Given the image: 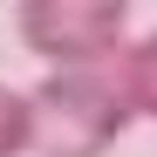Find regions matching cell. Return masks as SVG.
<instances>
[{"instance_id":"4","label":"cell","mask_w":157,"mask_h":157,"mask_svg":"<svg viewBox=\"0 0 157 157\" xmlns=\"http://www.w3.org/2000/svg\"><path fill=\"white\" fill-rule=\"evenodd\" d=\"M0 157H34V96L0 82Z\"/></svg>"},{"instance_id":"1","label":"cell","mask_w":157,"mask_h":157,"mask_svg":"<svg viewBox=\"0 0 157 157\" xmlns=\"http://www.w3.org/2000/svg\"><path fill=\"white\" fill-rule=\"evenodd\" d=\"M34 96V157H109L123 130L137 123L123 96V75L109 68H48Z\"/></svg>"},{"instance_id":"2","label":"cell","mask_w":157,"mask_h":157,"mask_svg":"<svg viewBox=\"0 0 157 157\" xmlns=\"http://www.w3.org/2000/svg\"><path fill=\"white\" fill-rule=\"evenodd\" d=\"M130 0H21V41L48 68H109L123 55Z\"/></svg>"},{"instance_id":"3","label":"cell","mask_w":157,"mask_h":157,"mask_svg":"<svg viewBox=\"0 0 157 157\" xmlns=\"http://www.w3.org/2000/svg\"><path fill=\"white\" fill-rule=\"evenodd\" d=\"M116 75H123V96H130V109L157 123V28H150V34H137V41L116 55Z\"/></svg>"}]
</instances>
